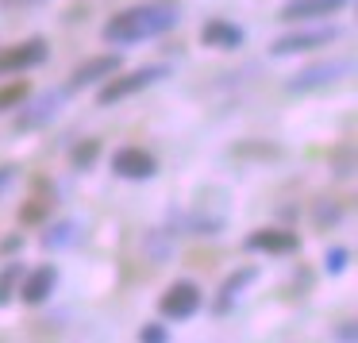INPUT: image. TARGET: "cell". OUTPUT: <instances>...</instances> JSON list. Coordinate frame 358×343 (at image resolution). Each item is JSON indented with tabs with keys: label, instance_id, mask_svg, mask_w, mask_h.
I'll return each instance as SVG.
<instances>
[{
	"label": "cell",
	"instance_id": "ffe728a7",
	"mask_svg": "<svg viewBox=\"0 0 358 343\" xmlns=\"http://www.w3.org/2000/svg\"><path fill=\"white\" fill-rule=\"evenodd\" d=\"M350 266V251L347 247H327V255H324V270L327 274H343Z\"/></svg>",
	"mask_w": 358,
	"mask_h": 343
},
{
	"label": "cell",
	"instance_id": "52a82bcc",
	"mask_svg": "<svg viewBox=\"0 0 358 343\" xmlns=\"http://www.w3.org/2000/svg\"><path fill=\"white\" fill-rule=\"evenodd\" d=\"M112 174L127 181H150L158 174V158L143 147H120L112 155Z\"/></svg>",
	"mask_w": 358,
	"mask_h": 343
},
{
	"label": "cell",
	"instance_id": "9a60e30c",
	"mask_svg": "<svg viewBox=\"0 0 358 343\" xmlns=\"http://www.w3.org/2000/svg\"><path fill=\"white\" fill-rule=\"evenodd\" d=\"M78 220H62V224H55V227H47V235H43V247L47 251H55V247H70L73 239H78Z\"/></svg>",
	"mask_w": 358,
	"mask_h": 343
},
{
	"label": "cell",
	"instance_id": "d4e9b609",
	"mask_svg": "<svg viewBox=\"0 0 358 343\" xmlns=\"http://www.w3.org/2000/svg\"><path fill=\"white\" fill-rule=\"evenodd\" d=\"M16 247H24V239H20V235H12V239L0 243V251H16Z\"/></svg>",
	"mask_w": 358,
	"mask_h": 343
},
{
	"label": "cell",
	"instance_id": "9c48e42d",
	"mask_svg": "<svg viewBox=\"0 0 358 343\" xmlns=\"http://www.w3.org/2000/svg\"><path fill=\"white\" fill-rule=\"evenodd\" d=\"M243 247L262 251V255H293V251H301V235L289 232V227H258V232L247 235Z\"/></svg>",
	"mask_w": 358,
	"mask_h": 343
},
{
	"label": "cell",
	"instance_id": "30bf717a",
	"mask_svg": "<svg viewBox=\"0 0 358 343\" xmlns=\"http://www.w3.org/2000/svg\"><path fill=\"white\" fill-rule=\"evenodd\" d=\"M55 286H58V270H55V266H35V270H27L24 278H20L16 297L35 309V304H43L50 293H55Z\"/></svg>",
	"mask_w": 358,
	"mask_h": 343
},
{
	"label": "cell",
	"instance_id": "7402d4cb",
	"mask_svg": "<svg viewBox=\"0 0 358 343\" xmlns=\"http://www.w3.org/2000/svg\"><path fill=\"white\" fill-rule=\"evenodd\" d=\"M139 340L143 343H166V340H170V332H166L162 324H143L139 328Z\"/></svg>",
	"mask_w": 358,
	"mask_h": 343
},
{
	"label": "cell",
	"instance_id": "44dd1931",
	"mask_svg": "<svg viewBox=\"0 0 358 343\" xmlns=\"http://www.w3.org/2000/svg\"><path fill=\"white\" fill-rule=\"evenodd\" d=\"M339 216H343V209H339L335 201H331V204L324 201V204L316 209V224H320V227H327V224H339Z\"/></svg>",
	"mask_w": 358,
	"mask_h": 343
},
{
	"label": "cell",
	"instance_id": "e0dca14e",
	"mask_svg": "<svg viewBox=\"0 0 358 343\" xmlns=\"http://www.w3.org/2000/svg\"><path fill=\"white\" fill-rule=\"evenodd\" d=\"M27 97H31V85H27V81H4V85H0V112L20 108Z\"/></svg>",
	"mask_w": 358,
	"mask_h": 343
},
{
	"label": "cell",
	"instance_id": "603a6c76",
	"mask_svg": "<svg viewBox=\"0 0 358 343\" xmlns=\"http://www.w3.org/2000/svg\"><path fill=\"white\" fill-rule=\"evenodd\" d=\"M16 166H0V193H4V189H8L12 186V181H16Z\"/></svg>",
	"mask_w": 358,
	"mask_h": 343
},
{
	"label": "cell",
	"instance_id": "ba28073f",
	"mask_svg": "<svg viewBox=\"0 0 358 343\" xmlns=\"http://www.w3.org/2000/svg\"><path fill=\"white\" fill-rule=\"evenodd\" d=\"M124 66V58H120V50H108V55H96V58H85L81 66H73L70 81H66V93H78V89L85 85H96V81L112 78V74Z\"/></svg>",
	"mask_w": 358,
	"mask_h": 343
},
{
	"label": "cell",
	"instance_id": "ac0fdd59",
	"mask_svg": "<svg viewBox=\"0 0 358 343\" xmlns=\"http://www.w3.org/2000/svg\"><path fill=\"white\" fill-rule=\"evenodd\" d=\"M96 155H101V139H81L78 147L70 150V162L78 166V170H89V166L96 162Z\"/></svg>",
	"mask_w": 358,
	"mask_h": 343
},
{
	"label": "cell",
	"instance_id": "7a4b0ae2",
	"mask_svg": "<svg viewBox=\"0 0 358 343\" xmlns=\"http://www.w3.org/2000/svg\"><path fill=\"white\" fill-rule=\"evenodd\" d=\"M339 35H343V31H339L335 24H312V20H304V27H293V31L278 35V39L270 43V55H273V58H289V55L324 50V47H331Z\"/></svg>",
	"mask_w": 358,
	"mask_h": 343
},
{
	"label": "cell",
	"instance_id": "8992f818",
	"mask_svg": "<svg viewBox=\"0 0 358 343\" xmlns=\"http://www.w3.org/2000/svg\"><path fill=\"white\" fill-rule=\"evenodd\" d=\"M201 309V286L196 281H173L166 286V293L158 297V312L170 320H189Z\"/></svg>",
	"mask_w": 358,
	"mask_h": 343
},
{
	"label": "cell",
	"instance_id": "484cf974",
	"mask_svg": "<svg viewBox=\"0 0 358 343\" xmlns=\"http://www.w3.org/2000/svg\"><path fill=\"white\" fill-rule=\"evenodd\" d=\"M339 340H343V343H350V340H355V324H343V332H339Z\"/></svg>",
	"mask_w": 358,
	"mask_h": 343
},
{
	"label": "cell",
	"instance_id": "8fae6325",
	"mask_svg": "<svg viewBox=\"0 0 358 343\" xmlns=\"http://www.w3.org/2000/svg\"><path fill=\"white\" fill-rule=\"evenodd\" d=\"M350 0H285L281 4V20L285 24H304V20H324L343 12Z\"/></svg>",
	"mask_w": 358,
	"mask_h": 343
},
{
	"label": "cell",
	"instance_id": "277c9868",
	"mask_svg": "<svg viewBox=\"0 0 358 343\" xmlns=\"http://www.w3.org/2000/svg\"><path fill=\"white\" fill-rule=\"evenodd\" d=\"M350 70H355V62H350V58L316 62V66H304V70H296L293 78L285 81V89H289V93H316V89H327V85H335V81H343Z\"/></svg>",
	"mask_w": 358,
	"mask_h": 343
},
{
	"label": "cell",
	"instance_id": "5bb4252c",
	"mask_svg": "<svg viewBox=\"0 0 358 343\" xmlns=\"http://www.w3.org/2000/svg\"><path fill=\"white\" fill-rule=\"evenodd\" d=\"M201 43L208 50H235L243 47V27H235L231 20H208L201 27Z\"/></svg>",
	"mask_w": 358,
	"mask_h": 343
},
{
	"label": "cell",
	"instance_id": "4fadbf2b",
	"mask_svg": "<svg viewBox=\"0 0 358 343\" xmlns=\"http://www.w3.org/2000/svg\"><path fill=\"white\" fill-rule=\"evenodd\" d=\"M66 97H70L66 89H62V93H43V97H35L31 108H24V112L16 116V132H35V127L50 124V120L58 116V108H62Z\"/></svg>",
	"mask_w": 358,
	"mask_h": 343
},
{
	"label": "cell",
	"instance_id": "3957f363",
	"mask_svg": "<svg viewBox=\"0 0 358 343\" xmlns=\"http://www.w3.org/2000/svg\"><path fill=\"white\" fill-rule=\"evenodd\" d=\"M170 78V66H139V70H131V74H112V78H104V85H101V93H96V104H120V101H127V97H135V93H143V89H150V85H158V81H166Z\"/></svg>",
	"mask_w": 358,
	"mask_h": 343
},
{
	"label": "cell",
	"instance_id": "2e32d148",
	"mask_svg": "<svg viewBox=\"0 0 358 343\" xmlns=\"http://www.w3.org/2000/svg\"><path fill=\"white\" fill-rule=\"evenodd\" d=\"M20 278H24V262H4V266H0V309L16 297Z\"/></svg>",
	"mask_w": 358,
	"mask_h": 343
},
{
	"label": "cell",
	"instance_id": "7c38bea8",
	"mask_svg": "<svg viewBox=\"0 0 358 343\" xmlns=\"http://www.w3.org/2000/svg\"><path fill=\"white\" fill-rule=\"evenodd\" d=\"M255 278H258V270H255V266H243V270H231L224 281H220L216 301H212V312H216V316H227V312L235 309V301L243 297V289H247Z\"/></svg>",
	"mask_w": 358,
	"mask_h": 343
},
{
	"label": "cell",
	"instance_id": "6da1fadb",
	"mask_svg": "<svg viewBox=\"0 0 358 343\" xmlns=\"http://www.w3.org/2000/svg\"><path fill=\"white\" fill-rule=\"evenodd\" d=\"M178 20H181V8L173 0H147V4H131V8L116 12L101 35L108 47H131V43H147L173 31Z\"/></svg>",
	"mask_w": 358,
	"mask_h": 343
},
{
	"label": "cell",
	"instance_id": "d6986e66",
	"mask_svg": "<svg viewBox=\"0 0 358 343\" xmlns=\"http://www.w3.org/2000/svg\"><path fill=\"white\" fill-rule=\"evenodd\" d=\"M50 204L55 201H47V197H31V201H24V209H20V220H24V224H43Z\"/></svg>",
	"mask_w": 358,
	"mask_h": 343
},
{
	"label": "cell",
	"instance_id": "5b68a950",
	"mask_svg": "<svg viewBox=\"0 0 358 343\" xmlns=\"http://www.w3.org/2000/svg\"><path fill=\"white\" fill-rule=\"evenodd\" d=\"M47 39H24V43H12V47L0 50V78H8V74H27L35 66L47 62Z\"/></svg>",
	"mask_w": 358,
	"mask_h": 343
},
{
	"label": "cell",
	"instance_id": "cb8c5ba5",
	"mask_svg": "<svg viewBox=\"0 0 358 343\" xmlns=\"http://www.w3.org/2000/svg\"><path fill=\"white\" fill-rule=\"evenodd\" d=\"M4 8H31V4H43V0H0Z\"/></svg>",
	"mask_w": 358,
	"mask_h": 343
}]
</instances>
